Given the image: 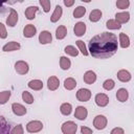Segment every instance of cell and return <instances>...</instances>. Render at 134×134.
<instances>
[{
  "instance_id": "1",
  "label": "cell",
  "mask_w": 134,
  "mask_h": 134,
  "mask_svg": "<svg viewBox=\"0 0 134 134\" xmlns=\"http://www.w3.org/2000/svg\"><path fill=\"white\" fill-rule=\"evenodd\" d=\"M89 52L96 59H108L115 54L118 49V42L116 35L104 31L94 36L88 44Z\"/></svg>"
},
{
  "instance_id": "2",
  "label": "cell",
  "mask_w": 134,
  "mask_h": 134,
  "mask_svg": "<svg viewBox=\"0 0 134 134\" xmlns=\"http://www.w3.org/2000/svg\"><path fill=\"white\" fill-rule=\"evenodd\" d=\"M61 130H62L63 134H75L76 130H77V125L71 120H68L62 125Z\"/></svg>"
},
{
  "instance_id": "3",
  "label": "cell",
  "mask_w": 134,
  "mask_h": 134,
  "mask_svg": "<svg viewBox=\"0 0 134 134\" xmlns=\"http://www.w3.org/2000/svg\"><path fill=\"white\" fill-rule=\"evenodd\" d=\"M107 117L105 115H96L93 119V126L95 129L97 130H104L106 127H107Z\"/></svg>"
},
{
  "instance_id": "4",
  "label": "cell",
  "mask_w": 134,
  "mask_h": 134,
  "mask_svg": "<svg viewBox=\"0 0 134 134\" xmlns=\"http://www.w3.org/2000/svg\"><path fill=\"white\" fill-rule=\"evenodd\" d=\"M43 129V124L40 120H31L26 125V131L29 133H37Z\"/></svg>"
},
{
  "instance_id": "5",
  "label": "cell",
  "mask_w": 134,
  "mask_h": 134,
  "mask_svg": "<svg viewBox=\"0 0 134 134\" xmlns=\"http://www.w3.org/2000/svg\"><path fill=\"white\" fill-rule=\"evenodd\" d=\"M91 97V91L86 88H81L76 92V98L80 102H88Z\"/></svg>"
},
{
  "instance_id": "6",
  "label": "cell",
  "mask_w": 134,
  "mask_h": 134,
  "mask_svg": "<svg viewBox=\"0 0 134 134\" xmlns=\"http://www.w3.org/2000/svg\"><path fill=\"white\" fill-rule=\"evenodd\" d=\"M15 70L19 74H26L29 70V67H28V64L25 61H18L15 64Z\"/></svg>"
},
{
  "instance_id": "7",
  "label": "cell",
  "mask_w": 134,
  "mask_h": 134,
  "mask_svg": "<svg viewBox=\"0 0 134 134\" xmlns=\"http://www.w3.org/2000/svg\"><path fill=\"white\" fill-rule=\"evenodd\" d=\"M94 100H95V104L98 107H106L109 104V97L105 93H97L95 95Z\"/></svg>"
},
{
  "instance_id": "8",
  "label": "cell",
  "mask_w": 134,
  "mask_h": 134,
  "mask_svg": "<svg viewBox=\"0 0 134 134\" xmlns=\"http://www.w3.org/2000/svg\"><path fill=\"white\" fill-rule=\"evenodd\" d=\"M18 13L14 9V8H10V10H9V15H8V17L6 18V24L8 25V26H10V27H14L16 24H17V22H18Z\"/></svg>"
},
{
  "instance_id": "9",
  "label": "cell",
  "mask_w": 134,
  "mask_h": 134,
  "mask_svg": "<svg viewBox=\"0 0 134 134\" xmlns=\"http://www.w3.org/2000/svg\"><path fill=\"white\" fill-rule=\"evenodd\" d=\"M87 115H88V111L85 107L83 106H79L76 107L75 111H74V117L80 119V120H85L87 118Z\"/></svg>"
},
{
  "instance_id": "10",
  "label": "cell",
  "mask_w": 134,
  "mask_h": 134,
  "mask_svg": "<svg viewBox=\"0 0 134 134\" xmlns=\"http://www.w3.org/2000/svg\"><path fill=\"white\" fill-rule=\"evenodd\" d=\"M52 41V36L48 30H43L39 35V42L41 44H49Z\"/></svg>"
},
{
  "instance_id": "11",
  "label": "cell",
  "mask_w": 134,
  "mask_h": 134,
  "mask_svg": "<svg viewBox=\"0 0 134 134\" xmlns=\"http://www.w3.org/2000/svg\"><path fill=\"white\" fill-rule=\"evenodd\" d=\"M59 86H60V81H59V79L57 76L52 75V76L48 77V80H47V88L50 91L57 90L59 88Z\"/></svg>"
},
{
  "instance_id": "12",
  "label": "cell",
  "mask_w": 134,
  "mask_h": 134,
  "mask_svg": "<svg viewBox=\"0 0 134 134\" xmlns=\"http://www.w3.org/2000/svg\"><path fill=\"white\" fill-rule=\"evenodd\" d=\"M12 109H13V112L14 114L18 115V116H22V115H25L27 110L24 106H22L21 104H18V103H14L12 105Z\"/></svg>"
},
{
  "instance_id": "13",
  "label": "cell",
  "mask_w": 134,
  "mask_h": 134,
  "mask_svg": "<svg viewBox=\"0 0 134 134\" xmlns=\"http://www.w3.org/2000/svg\"><path fill=\"white\" fill-rule=\"evenodd\" d=\"M84 82L86 83V84H88V85H92L95 81H96V74H95V72L94 71H92V70H88V71H86L85 73H84Z\"/></svg>"
},
{
  "instance_id": "14",
  "label": "cell",
  "mask_w": 134,
  "mask_h": 134,
  "mask_svg": "<svg viewBox=\"0 0 134 134\" xmlns=\"http://www.w3.org/2000/svg\"><path fill=\"white\" fill-rule=\"evenodd\" d=\"M37 34V28L32 24H27L23 29V36L25 38H32Z\"/></svg>"
},
{
  "instance_id": "15",
  "label": "cell",
  "mask_w": 134,
  "mask_h": 134,
  "mask_svg": "<svg viewBox=\"0 0 134 134\" xmlns=\"http://www.w3.org/2000/svg\"><path fill=\"white\" fill-rule=\"evenodd\" d=\"M73 31H74V35L77 37L84 36L86 31V24L84 22H77L73 27Z\"/></svg>"
},
{
  "instance_id": "16",
  "label": "cell",
  "mask_w": 134,
  "mask_h": 134,
  "mask_svg": "<svg viewBox=\"0 0 134 134\" xmlns=\"http://www.w3.org/2000/svg\"><path fill=\"white\" fill-rule=\"evenodd\" d=\"M131 73L128 71V70H126V69H121V70H119L118 72H117V79L120 81V82H122V83H127V82H129L130 80H131Z\"/></svg>"
},
{
  "instance_id": "17",
  "label": "cell",
  "mask_w": 134,
  "mask_h": 134,
  "mask_svg": "<svg viewBox=\"0 0 134 134\" xmlns=\"http://www.w3.org/2000/svg\"><path fill=\"white\" fill-rule=\"evenodd\" d=\"M115 20L120 23V24H124V23H127L129 20H130V14L128 12H122V13H116L115 15Z\"/></svg>"
},
{
  "instance_id": "18",
  "label": "cell",
  "mask_w": 134,
  "mask_h": 134,
  "mask_svg": "<svg viewBox=\"0 0 134 134\" xmlns=\"http://www.w3.org/2000/svg\"><path fill=\"white\" fill-rule=\"evenodd\" d=\"M21 47V45L16 42V41H10L8 42L7 44H5L3 47H2V50L3 51H15V50H19Z\"/></svg>"
},
{
  "instance_id": "19",
  "label": "cell",
  "mask_w": 134,
  "mask_h": 134,
  "mask_svg": "<svg viewBox=\"0 0 134 134\" xmlns=\"http://www.w3.org/2000/svg\"><path fill=\"white\" fill-rule=\"evenodd\" d=\"M128 97H129V92H128L127 89L120 88V89L117 90V92H116V98H117L120 103H125V102L128 99Z\"/></svg>"
},
{
  "instance_id": "20",
  "label": "cell",
  "mask_w": 134,
  "mask_h": 134,
  "mask_svg": "<svg viewBox=\"0 0 134 134\" xmlns=\"http://www.w3.org/2000/svg\"><path fill=\"white\" fill-rule=\"evenodd\" d=\"M62 14H63L62 7H61L60 5H57L55 8H54V12L52 13V15H51V17H50V21L53 22V23L57 22V21H59V20L61 19V17H62Z\"/></svg>"
},
{
  "instance_id": "21",
  "label": "cell",
  "mask_w": 134,
  "mask_h": 134,
  "mask_svg": "<svg viewBox=\"0 0 134 134\" xmlns=\"http://www.w3.org/2000/svg\"><path fill=\"white\" fill-rule=\"evenodd\" d=\"M38 10H39L38 6H28L25 10V17L28 20H32V19H35L36 14H37Z\"/></svg>"
},
{
  "instance_id": "22",
  "label": "cell",
  "mask_w": 134,
  "mask_h": 134,
  "mask_svg": "<svg viewBox=\"0 0 134 134\" xmlns=\"http://www.w3.org/2000/svg\"><path fill=\"white\" fill-rule=\"evenodd\" d=\"M119 45L121 48H128L130 46V39L125 32L119 34Z\"/></svg>"
},
{
  "instance_id": "23",
  "label": "cell",
  "mask_w": 134,
  "mask_h": 134,
  "mask_svg": "<svg viewBox=\"0 0 134 134\" xmlns=\"http://www.w3.org/2000/svg\"><path fill=\"white\" fill-rule=\"evenodd\" d=\"M27 85H28V87L30 89L36 90V91H39V90H41L43 88V83L40 80H31V81L28 82Z\"/></svg>"
},
{
  "instance_id": "24",
  "label": "cell",
  "mask_w": 134,
  "mask_h": 134,
  "mask_svg": "<svg viewBox=\"0 0 134 134\" xmlns=\"http://www.w3.org/2000/svg\"><path fill=\"white\" fill-rule=\"evenodd\" d=\"M66 35H67V28L64 25H61V26H59L57 28V30H55V38L58 40L64 39L66 37Z\"/></svg>"
},
{
  "instance_id": "25",
  "label": "cell",
  "mask_w": 134,
  "mask_h": 134,
  "mask_svg": "<svg viewBox=\"0 0 134 134\" xmlns=\"http://www.w3.org/2000/svg\"><path fill=\"white\" fill-rule=\"evenodd\" d=\"M75 86H76V81L73 77H67L64 81V87L67 90H72L75 88Z\"/></svg>"
},
{
  "instance_id": "26",
  "label": "cell",
  "mask_w": 134,
  "mask_h": 134,
  "mask_svg": "<svg viewBox=\"0 0 134 134\" xmlns=\"http://www.w3.org/2000/svg\"><path fill=\"white\" fill-rule=\"evenodd\" d=\"M102 12L99 9H93L89 15V20L91 22H97L102 18Z\"/></svg>"
},
{
  "instance_id": "27",
  "label": "cell",
  "mask_w": 134,
  "mask_h": 134,
  "mask_svg": "<svg viewBox=\"0 0 134 134\" xmlns=\"http://www.w3.org/2000/svg\"><path fill=\"white\" fill-rule=\"evenodd\" d=\"M71 66V62L68 58L66 57H61L60 58V67L63 69V70H68Z\"/></svg>"
},
{
  "instance_id": "28",
  "label": "cell",
  "mask_w": 134,
  "mask_h": 134,
  "mask_svg": "<svg viewBox=\"0 0 134 134\" xmlns=\"http://www.w3.org/2000/svg\"><path fill=\"white\" fill-rule=\"evenodd\" d=\"M60 111H61V113H62L63 115H69V114L71 113V111H72V106H71V104H69V103H64V104H62L61 107H60Z\"/></svg>"
},
{
  "instance_id": "29",
  "label": "cell",
  "mask_w": 134,
  "mask_h": 134,
  "mask_svg": "<svg viewBox=\"0 0 134 134\" xmlns=\"http://www.w3.org/2000/svg\"><path fill=\"white\" fill-rule=\"evenodd\" d=\"M106 26H107L109 29H119V28L121 27L120 23H118L115 19H110V20H108L107 23H106Z\"/></svg>"
},
{
  "instance_id": "30",
  "label": "cell",
  "mask_w": 134,
  "mask_h": 134,
  "mask_svg": "<svg viewBox=\"0 0 134 134\" xmlns=\"http://www.w3.org/2000/svg\"><path fill=\"white\" fill-rule=\"evenodd\" d=\"M64 51H65L67 54L71 55V57H76V55L79 54V50H77L74 46H72V45H68V46H66L65 49H64Z\"/></svg>"
},
{
  "instance_id": "31",
  "label": "cell",
  "mask_w": 134,
  "mask_h": 134,
  "mask_svg": "<svg viewBox=\"0 0 134 134\" xmlns=\"http://www.w3.org/2000/svg\"><path fill=\"white\" fill-rule=\"evenodd\" d=\"M86 13V8L84 6H77L73 10V17L74 18H82Z\"/></svg>"
},
{
  "instance_id": "32",
  "label": "cell",
  "mask_w": 134,
  "mask_h": 134,
  "mask_svg": "<svg viewBox=\"0 0 134 134\" xmlns=\"http://www.w3.org/2000/svg\"><path fill=\"white\" fill-rule=\"evenodd\" d=\"M22 99L26 104H32L34 103V96L28 91H23L22 92Z\"/></svg>"
},
{
  "instance_id": "33",
  "label": "cell",
  "mask_w": 134,
  "mask_h": 134,
  "mask_svg": "<svg viewBox=\"0 0 134 134\" xmlns=\"http://www.w3.org/2000/svg\"><path fill=\"white\" fill-rule=\"evenodd\" d=\"M114 86H115V83H114V81L111 80V79L106 80V81L104 82V84H103V88H104L105 90H108V91L112 90V89L114 88Z\"/></svg>"
},
{
  "instance_id": "34",
  "label": "cell",
  "mask_w": 134,
  "mask_h": 134,
  "mask_svg": "<svg viewBox=\"0 0 134 134\" xmlns=\"http://www.w3.org/2000/svg\"><path fill=\"white\" fill-rule=\"evenodd\" d=\"M10 97V91H2L0 93V104L4 105Z\"/></svg>"
},
{
  "instance_id": "35",
  "label": "cell",
  "mask_w": 134,
  "mask_h": 134,
  "mask_svg": "<svg viewBox=\"0 0 134 134\" xmlns=\"http://www.w3.org/2000/svg\"><path fill=\"white\" fill-rule=\"evenodd\" d=\"M76 45H77L79 49L81 50V52H82L84 55H88V54H89L88 50L86 49V45H85V43H84L82 40H77V41H76Z\"/></svg>"
},
{
  "instance_id": "36",
  "label": "cell",
  "mask_w": 134,
  "mask_h": 134,
  "mask_svg": "<svg viewBox=\"0 0 134 134\" xmlns=\"http://www.w3.org/2000/svg\"><path fill=\"white\" fill-rule=\"evenodd\" d=\"M9 125L5 124V119L3 117H1V134H9Z\"/></svg>"
},
{
  "instance_id": "37",
  "label": "cell",
  "mask_w": 134,
  "mask_h": 134,
  "mask_svg": "<svg viewBox=\"0 0 134 134\" xmlns=\"http://www.w3.org/2000/svg\"><path fill=\"white\" fill-rule=\"evenodd\" d=\"M129 5H130L129 0H117L116 1V6L120 9H126L129 7Z\"/></svg>"
},
{
  "instance_id": "38",
  "label": "cell",
  "mask_w": 134,
  "mask_h": 134,
  "mask_svg": "<svg viewBox=\"0 0 134 134\" xmlns=\"http://www.w3.org/2000/svg\"><path fill=\"white\" fill-rule=\"evenodd\" d=\"M40 4L42 5V8L45 13H48L50 10V6H51V3L49 0H40Z\"/></svg>"
},
{
  "instance_id": "39",
  "label": "cell",
  "mask_w": 134,
  "mask_h": 134,
  "mask_svg": "<svg viewBox=\"0 0 134 134\" xmlns=\"http://www.w3.org/2000/svg\"><path fill=\"white\" fill-rule=\"evenodd\" d=\"M23 127L22 125H17L10 132V134H23Z\"/></svg>"
},
{
  "instance_id": "40",
  "label": "cell",
  "mask_w": 134,
  "mask_h": 134,
  "mask_svg": "<svg viewBox=\"0 0 134 134\" xmlns=\"http://www.w3.org/2000/svg\"><path fill=\"white\" fill-rule=\"evenodd\" d=\"M0 37L1 39H5L6 36H7V32H6V29H5V26L3 23H0Z\"/></svg>"
},
{
  "instance_id": "41",
  "label": "cell",
  "mask_w": 134,
  "mask_h": 134,
  "mask_svg": "<svg viewBox=\"0 0 134 134\" xmlns=\"http://www.w3.org/2000/svg\"><path fill=\"white\" fill-rule=\"evenodd\" d=\"M110 134H125V131H124V129H122V128L116 127V128H114V129H112V130H111Z\"/></svg>"
},
{
  "instance_id": "42",
  "label": "cell",
  "mask_w": 134,
  "mask_h": 134,
  "mask_svg": "<svg viewBox=\"0 0 134 134\" xmlns=\"http://www.w3.org/2000/svg\"><path fill=\"white\" fill-rule=\"evenodd\" d=\"M81 133L82 134H93L92 130L88 127H85V126H82L81 127Z\"/></svg>"
},
{
  "instance_id": "43",
  "label": "cell",
  "mask_w": 134,
  "mask_h": 134,
  "mask_svg": "<svg viewBox=\"0 0 134 134\" xmlns=\"http://www.w3.org/2000/svg\"><path fill=\"white\" fill-rule=\"evenodd\" d=\"M64 4L67 6V7H70L74 4V0H64Z\"/></svg>"
}]
</instances>
